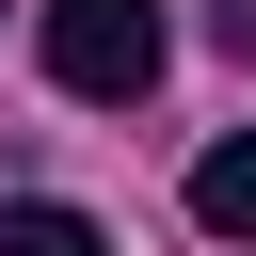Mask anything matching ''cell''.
<instances>
[{"label": "cell", "mask_w": 256, "mask_h": 256, "mask_svg": "<svg viewBox=\"0 0 256 256\" xmlns=\"http://www.w3.org/2000/svg\"><path fill=\"white\" fill-rule=\"evenodd\" d=\"M160 64H176V16L160 0H48V80L64 96L128 112V96H160Z\"/></svg>", "instance_id": "6da1fadb"}, {"label": "cell", "mask_w": 256, "mask_h": 256, "mask_svg": "<svg viewBox=\"0 0 256 256\" xmlns=\"http://www.w3.org/2000/svg\"><path fill=\"white\" fill-rule=\"evenodd\" d=\"M0 256H112V224H96V208H48V192H32V208H0Z\"/></svg>", "instance_id": "3957f363"}, {"label": "cell", "mask_w": 256, "mask_h": 256, "mask_svg": "<svg viewBox=\"0 0 256 256\" xmlns=\"http://www.w3.org/2000/svg\"><path fill=\"white\" fill-rule=\"evenodd\" d=\"M208 48H224V64H256V0H208Z\"/></svg>", "instance_id": "277c9868"}, {"label": "cell", "mask_w": 256, "mask_h": 256, "mask_svg": "<svg viewBox=\"0 0 256 256\" xmlns=\"http://www.w3.org/2000/svg\"><path fill=\"white\" fill-rule=\"evenodd\" d=\"M192 224H208V240H256V128H224V144L192 160Z\"/></svg>", "instance_id": "7a4b0ae2"}]
</instances>
